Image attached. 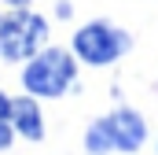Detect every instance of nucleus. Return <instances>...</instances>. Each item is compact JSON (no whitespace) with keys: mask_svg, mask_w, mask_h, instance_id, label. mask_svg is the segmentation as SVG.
Returning <instances> with one entry per match:
<instances>
[{"mask_svg":"<svg viewBox=\"0 0 158 155\" xmlns=\"http://www.w3.org/2000/svg\"><path fill=\"white\" fill-rule=\"evenodd\" d=\"M77 78V55L66 48H40L22 67V89L37 100H59Z\"/></svg>","mask_w":158,"mask_h":155,"instance_id":"2","label":"nucleus"},{"mask_svg":"<svg viewBox=\"0 0 158 155\" xmlns=\"http://www.w3.org/2000/svg\"><path fill=\"white\" fill-rule=\"evenodd\" d=\"M11 104H15V96H7L0 89V118H11Z\"/></svg>","mask_w":158,"mask_h":155,"instance_id":"7","label":"nucleus"},{"mask_svg":"<svg viewBox=\"0 0 158 155\" xmlns=\"http://www.w3.org/2000/svg\"><path fill=\"white\" fill-rule=\"evenodd\" d=\"M11 126L26 140H44V115H40L37 96H30V92L15 96V104H11Z\"/></svg>","mask_w":158,"mask_h":155,"instance_id":"5","label":"nucleus"},{"mask_svg":"<svg viewBox=\"0 0 158 155\" xmlns=\"http://www.w3.org/2000/svg\"><path fill=\"white\" fill-rule=\"evenodd\" d=\"M4 4H7V7H30L33 0H4Z\"/></svg>","mask_w":158,"mask_h":155,"instance_id":"8","label":"nucleus"},{"mask_svg":"<svg viewBox=\"0 0 158 155\" xmlns=\"http://www.w3.org/2000/svg\"><path fill=\"white\" fill-rule=\"evenodd\" d=\"M129 48H132V37L125 30H118V26L103 22V19L85 22L74 33V55H77L81 63H88V67H110V63H118Z\"/></svg>","mask_w":158,"mask_h":155,"instance_id":"4","label":"nucleus"},{"mask_svg":"<svg viewBox=\"0 0 158 155\" xmlns=\"http://www.w3.org/2000/svg\"><path fill=\"white\" fill-rule=\"evenodd\" d=\"M147 144V118L132 107H114L99 115L85 129V152L88 155H110V152H140Z\"/></svg>","mask_w":158,"mask_h":155,"instance_id":"1","label":"nucleus"},{"mask_svg":"<svg viewBox=\"0 0 158 155\" xmlns=\"http://www.w3.org/2000/svg\"><path fill=\"white\" fill-rule=\"evenodd\" d=\"M48 41V19L30 7H11L0 11V59L7 63H26L33 59Z\"/></svg>","mask_w":158,"mask_h":155,"instance_id":"3","label":"nucleus"},{"mask_svg":"<svg viewBox=\"0 0 158 155\" xmlns=\"http://www.w3.org/2000/svg\"><path fill=\"white\" fill-rule=\"evenodd\" d=\"M15 126H11V118H0V152H7L11 144H15Z\"/></svg>","mask_w":158,"mask_h":155,"instance_id":"6","label":"nucleus"}]
</instances>
